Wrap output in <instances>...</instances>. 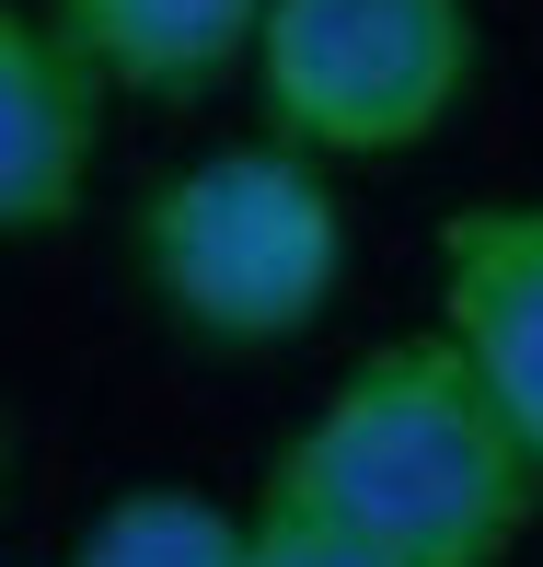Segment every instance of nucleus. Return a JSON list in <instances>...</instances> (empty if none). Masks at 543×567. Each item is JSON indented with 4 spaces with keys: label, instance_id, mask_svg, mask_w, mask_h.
<instances>
[{
    "label": "nucleus",
    "instance_id": "obj_1",
    "mask_svg": "<svg viewBox=\"0 0 543 567\" xmlns=\"http://www.w3.org/2000/svg\"><path fill=\"white\" fill-rule=\"evenodd\" d=\"M267 498L313 509L405 567H509V545L543 509V463L451 359V337L417 324L324 382V405L267 463Z\"/></svg>",
    "mask_w": 543,
    "mask_h": 567
},
{
    "label": "nucleus",
    "instance_id": "obj_2",
    "mask_svg": "<svg viewBox=\"0 0 543 567\" xmlns=\"http://www.w3.org/2000/svg\"><path fill=\"white\" fill-rule=\"evenodd\" d=\"M127 267L186 348H220V359L301 348L347 290L335 174L290 140L197 151L127 209Z\"/></svg>",
    "mask_w": 543,
    "mask_h": 567
},
{
    "label": "nucleus",
    "instance_id": "obj_3",
    "mask_svg": "<svg viewBox=\"0 0 543 567\" xmlns=\"http://www.w3.org/2000/svg\"><path fill=\"white\" fill-rule=\"evenodd\" d=\"M474 59H485L474 0H267L254 105H267V140L313 151L324 174L405 163L462 116Z\"/></svg>",
    "mask_w": 543,
    "mask_h": 567
},
{
    "label": "nucleus",
    "instance_id": "obj_4",
    "mask_svg": "<svg viewBox=\"0 0 543 567\" xmlns=\"http://www.w3.org/2000/svg\"><path fill=\"white\" fill-rule=\"evenodd\" d=\"M428 278H439L428 324L451 337V359L485 382V405L543 463V197H474V209H451Z\"/></svg>",
    "mask_w": 543,
    "mask_h": 567
},
{
    "label": "nucleus",
    "instance_id": "obj_5",
    "mask_svg": "<svg viewBox=\"0 0 543 567\" xmlns=\"http://www.w3.org/2000/svg\"><path fill=\"white\" fill-rule=\"evenodd\" d=\"M105 105L116 93L82 70V47L46 12L0 0V244H46L93 209Z\"/></svg>",
    "mask_w": 543,
    "mask_h": 567
},
{
    "label": "nucleus",
    "instance_id": "obj_6",
    "mask_svg": "<svg viewBox=\"0 0 543 567\" xmlns=\"http://www.w3.org/2000/svg\"><path fill=\"white\" fill-rule=\"evenodd\" d=\"M82 70L127 105H197L231 70H254V23L267 0H46Z\"/></svg>",
    "mask_w": 543,
    "mask_h": 567
},
{
    "label": "nucleus",
    "instance_id": "obj_7",
    "mask_svg": "<svg viewBox=\"0 0 543 567\" xmlns=\"http://www.w3.org/2000/svg\"><path fill=\"white\" fill-rule=\"evenodd\" d=\"M254 509L209 498V486H127L82 522V545L59 567H243Z\"/></svg>",
    "mask_w": 543,
    "mask_h": 567
},
{
    "label": "nucleus",
    "instance_id": "obj_8",
    "mask_svg": "<svg viewBox=\"0 0 543 567\" xmlns=\"http://www.w3.org/2000/svg\"><path fill=\"white\" fill-rule=\"evenodd\" d=\"M243 567H405V556L358 545V533H335V522H313V509H290V498H254V545H243Z\"/></svg>",
    "mask_w": 543,
    "mask_h": 567
},
{
    "label": "nucleus",
    "instance_id": "obj_9",
    "mask_svg": "<svg viewBox=\"0 0 543 567\" xmlns=\"http://www.w3.org/2000/svg\"><path fill=\"white\" fill-rule=\"evenodd\" d=\"M0 509H12V405H0Z\"/></svg>",
    "mask_w": 543,
    "mask_h": 567
}]
</instances>
